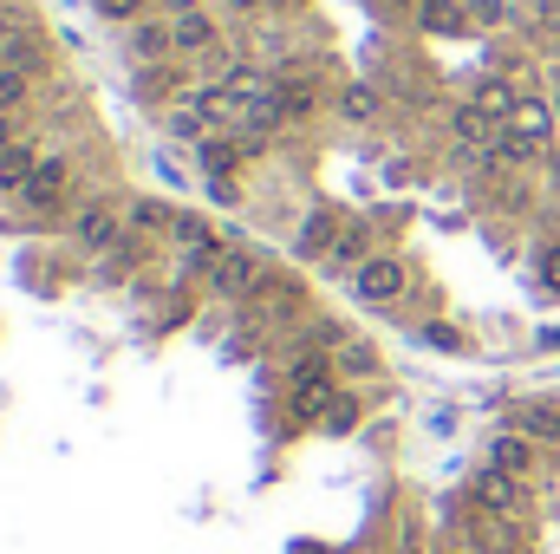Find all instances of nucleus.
I'll return each instance as SVG.
<instances>
[{
  "label": "nucleus",
  "mask_w": 560,
  "mask_h": 554,
  "mask_svg": "<svg viewBox=\"0 0 560 554\" xmlns=\"http://www.w3.org/2000/svg\"><path fill=\"white\" fill-rule=\"evenodd\" d=\"M0 66H13V72H46L52 66V53H46V33L33 26V20H20V26H0Z\"/></svg>",
  "instance_id": "9b49d317"
},
{
  "label": "nucleus",
  "mask_w": 560,
  "mask_h": 554,
  "mask_svg": "<svg viewBox=\"0 0 560 554\" xmlns=\"http://www.w3.org/2000/svg\"><path fill=\"white\" fill-rule=\"evenodd\" d=\"M359 424H365V405H359V392L346 385V392L332 399V412H326V424H319V430H326V437H352Z\"/></svg>",
  "instance_id": "a878e982"
},
{
  "label": "nucleus",
  "mask_w": 560,
  "mask_h": 554,
  "mask_svg": "<svg viewBox=\"0 0 560 554\" xmlns=\"http://www.w3.org/2000/svg\"><path fill=\"white\" fill-rule=\"evenodd\" d=\"M268 268L248 255V249H222L215 262H209V275H202V287H209V300H229V307H248L261 287H268Z\"/></svg>",
  "instance_id": "39448f33"
},
{
  "label": "nucleus",
  "mask_w": 560,
  "mask_h": 554,
  "mask_svg": "<svg viewBox=\"0 0 560 554\" xmlns=\"http://www.w3.org/2000/svg\"><path fill=\"white\" fill-rule=\"evenodd\" d=\"M275 105H280V118H287V131L313 125V112L326 105V85L313 72H275Z\"/></svg>",
  "instance_id": "1a4fd4ad"
},
{
  "label": "nucleus",
  "mask_w": 560,
  "mask_h": 554,
  "mask_svg": "<svg viewBox=\"0 0 560 554\" xmlns=\"http://www.w3.org/2000/svg\"><path fill=\"white\" fill-rule=\"evenodd\" d=\"M26 105H33V72L0 66V118H13V112H26Z\"/></svg>",
  "instance_id": "bb28decb"
},
{
  "label": "nucleus",
  "mask_w": 560,
  "mask_h": 554,
  "mask_svg": "<svg viewBox=\"0 0 560 554\" xmlns=\"http://www.w3.org/2000/svg\"><path fill=\"white\" fill-rule=\"evenodd\" d=\"M346 287H352V300H359V307L385 313V307H398V300L411 293V262H405L398 249H378L372 262H359V268L346 275Z\"/></svg>",
  "instance_id": "f03ea898"
},
{
  "label": "nucleus",
  "mask_w": 560,
  "mask_h": 554,
  "mask_svg": "<svg viewBox=\"0 0 560 554\" xmlns=\"http://www.w3.org/2000/svg\"><path fill=\"white\" fill-rule=\"evenodd\" d=\"M170 33H176V59H209L222 46V13H209V7L170 13Z\"/></svg>",
  "instance_id": "9d476101"
},
{
  "label": "nucleus",
  "mask_w": 560,
  "mask_h": 554,
  "mask_svg": "<svg viewBox=\"0 0 560 554\" xmlns=\"http://www.w3.org/2000/svg\"><path fill=\"white\" fill-rule=\"evenodd\" d=\"M346 222H352V216H339L332 203H313V209L300 216V235H293V255H300V262H326V255L339 249V235H346Z\"/></svg>",
  "instance_id": "0eeeda50"
},
{
  "label": "nucleus",
  "mask_w": 560,
  "mask_h": 554,
  "mask_svg": "<svg viewBox=\"0 0 560 554\" xmlns=\"http://www.w3.org/2000/svg\"><path fill=\"white\" fill-rule=\"evenodd\" d=\"M418 339H423V346H443V353H469V339H463V333H456L450 320H423Z\"/></svg>",
  "instance_id": "7c9ffc66"
},
{
  "label": "nucleus",
  "mask_w": 560,
  "mask_h": 554,
  "mask_svg": "<svg viewBox=\"0 0 560 554\" xmlns=\"http://www.w3.org/2000/svg\"><path fill=\"white\" fill-rule=\"evenodd\" d=\"M189 7H209V0H156V13L170 20V13H189Z\"/></svg>",
  "instance_id": "f704fd0d"
},
{
  "label": "nucleus",
  "mask_w": 560,
  "mask_h": 554,
  "mask_svg": "<svg viewBox=\"0 0 560 554\" xmlns=\"http://www.w3.org/2000/svg\"><path fill=\"white\" fill-rule=\"evenodd\" d=\"M143 255H150V249H143V235H125V242H118L112 255H98V280H105V287L131 280V275L143 268Z\"/></svg>",
  "instance_id": "b1692460"
},
{
  "label": "nucleus",
  "mask_w": 560,
  "mask_h": 554,
  "mask_svg": "<svg viewBox=\"0 0 560 554\" xmlns=\"http://www.w3.org/2000/svg\"><path fill=\"white\" fill-rule=\"evenodd\" d=\"M39 157H46L39 138H13V143H7V150H0V196H20V189H26V176L39 170Z\"/></svg>",
  "instance_id": "a211bd4d"
},
{
  "label": "nucleus",
  "mask_w": 560,
  "mask_h": 554,
  "mask_svg": "<svg viewBox=\"0 0 560 554\" xmlns=\"http://www.w3.org/2000/svg\"><path fill=\"white\" fill-rule=\"evenodd\" d=\"M535 275L560 293V242H541V249H535Z\"/></svg>",
  "instance_id": "2f4dec72"
},
{
  "label": "nucleus",
  "mask_w": 560,
  "mask_h": 554,
  "mask_svg": "<svg viewBox=\"0 0 560 554\" xmlns=\"http://www.w3.org/2000/svg\"><path fill=\"white\" fill-rule=\"evenodd\" d=\"M189 105L209 118V131H242V118H248V99H242L235 85H215V79H209V85H196V92H189Z\"/></svg>",
  "instance_id": "f8f14e48"
},
{
  "label": "nucleus",
  "mask_w": 560,
  "mask_h": 554,
  "mask_svg": "<svg viewBox=\"0 0 560 554\" xmlns=\"http://www.w3.org/2000/svg\"><path fill=\"white\" fill-rule=\"evenodd\" d=\"M215 7H222V13H229V20H255V13H261V7H268V0H215Z\"/></svg>",
  "instance_id": "72a5a7b5"
},
{
  "label": "nucleus",
  "mask_w": 560,
  "mask_h": 554,
  "mask_svg": "<svg viewBox=\"0 0 560 554\" xmlns=\"http://www.w3.org/2000/svg\"><path fill=\"white\" fill-rule=\"evenodd\" d=\"M450 138L463 143V150H476V157H489V150H495V138H502V125H495V118L469 99V105H456V112H450Z\"/></svg>",
  "instance_id": "dca6fc26"
},
{
  "label": "nucleus",
  "mask_w": 560,
  "mask_h": 554,
  "mask_svg": "<svg viewBox=\"0 0 560 554\" xmlns=\"http://www.w3.org/2000/svg\"><path fill=\"white\" fill-rule=\"evenodd\" d=\"M469 99H476V105H482V112H489L495 125H509V118H515V105H522L528 92H522L515 79H502V72H495V79H482V85H476Z\"/></svg>",
  "instance_id": "4be33fe9"
},
{
  "label": "nucleus",
  "mask_w": 560,
  "mask_h": 554,
  "mask_svg": "<svg viewBox=\"0 0 560 554\" xmlns=\"http://www.w3.org/2000/svg\"><path fill=\"white\" fill-rule=\"evenodd\" d=\"M0 7H7V0H0Z\"/></svg>",
  "instance_id": "a19ab883"
},
{
  "label": "nucleus",
  "mask_w": 560,
  "mask_h": 554,
  "mask_svg": "<svg viewBox=\"0 0 560 554\" xmlns=\"http://www.w3.org/2000/svg\"><path fill=\"white\" fill-rule=\"evenodd\" d=\"M541 353H560V326H548V333H541Z\"/></svg>",
  "instance_id": "c9c22d12"
},
{
  "label": "nucleus",
  "mask_w": 560,
  "mask_h": 554,
  "mask_svg": "<svg viewBox=\"0 0 560 554\" xmlns=\"http://www.w3.org/2000/svg\"><path fill=\"white\" fill-rule=\"evenodd\" d=\"M163 131H170V138H176V143H202V138H215V131H209V118H202V112H196L189 99L163 112Z\"/></svg>",
  "instance_id": "393cba45"
},
{
  "label": "nucleus",
  "mask_w": 560,
  "mask_h": 554,
  "mask_svg": "<svg viewBox=\"0 0 560 554\" xmlns=\"http://www.w3.org/2000/svg\"><path fill=\"white\" fill-rule=\"evenodd\" d=\"M125 46H131L138 66H163V59H176V33H170L163 13H150V20H138V26H125Z\"/></svg>",
  "instance_id": "4468645a"
},
{
  "label": "nucleus",
  "mask_w": 560,
  "mask_h": 554,
  "mask_svg": "<svg viewBox=\"0 0 560 554\" xmlns=\"http://www.w3.org/2000/svg\"><path fill=\"white\" fill-rule=\"evenodd\" d=\"M411 20L423 39H456L469 33V0H411Z\"/></svg>",
  "instance_id": "ddd939ff"
},
{
  "label": "nucleus",
  "mask_w": 560,
  "mask_h": 554,
  "mask_svg": "<svg viewBox=\"0 0 560 554\" xmlns=\"http://www.w3.org/2000/svg\"><path fill=\"white\" fill-rule=\"evenodd\" d=\"M66 235H72V249H79V255H112V249L131 235V216H125L118 203L92 196V203H79V209L66 216Z\"/></svg>",
  "instance_id": "20e7f679"
},
{
  "label": "nucleus",
  "mask_w": 560,
  "mask_h": 554,
  "mask_svg": "<svg viewBox=\"0 0 560 554\" xmlns=\"http://www.w3.org/2000/svg\"><path fill=\"white\" fill-rule=\"evenodd\" d=\"M463 554H482V549H463Z\"/></svg>",
  "instance_id": "ea45409f"
},
{
  "label": "nucleus",
  "mask_w": 560,
  "mask_h": 554,
  "mask_svg": "<svg viewBox=\"0 0 560 554\" xmlns=\"http://www.w3.org/2000/svg\"><path fill=\"white\" fill-rule=\"evenodd\" d=\"M522 437H535L541 450H560V405H541V399H528V405H515V417H509Z\"/></svg>",
  "instance_id": "aec40b11"
},
{
  "label": "nucleus",
  "mask_w": 560,
  "mask_h": 554,
  "mask_svg": "<svg viewBox=\"0 0 560 554\" xmlns=\"http://www.w3.org/2000/svg\"><path fill=\"white\" fill-rule=\"evenodd\" d=\"M196 163H202V176H235L248 157H242V143H235V131H215V138L196 143Z\"/></svg>",
  "instance_id": "412c9836"
},
{
  "label": "nucleus",
  "mask_w": 560,
  "mask_h": 554,
  "mask_svg": "<svg viewBox=\"0 0 560 554\" xmlns=\"http://www.w3.org/2000/svg\"><path fill=\"white\" fill-rule=\"evenodd\" d=\"M528 489H535V483L502 476L495 463H482V470L469 476V509H482V516H502V522L528 529V522H535V496H528Z\"/></svg>",
  "instance_id": "7ed1b4c3"
},
{
  "label": "nucleus",
  "mask_w": 560,
  "mask_h": 554,
  "mask_svg": "<svg viewBox=\"0 0 560 554\" xmlns=\"http://www.w3.org/2000/svg\"><path fill=\"white\" fill-rule=\"evenodd\" d=\"M509 131H515V138H528L541 157H548V150H555V131H560L555 99H522V105H515V118H509Z\"/></svg>",
  "instance_id": "2eb2a0df"
},
{
  "label": "nucleus",
  "mask_w": 560,
  "mask_h": 554,
  "mask_svg": "<svg viewBox=\"0 0 560 554\" xmlns=\"http://www.w3.org/2000/svg\"><path fill=\"white\" fill-rule=\"evenodd\" d=\"M541 20H560V0H541Z\"/></svg>",
  "instance_id": "4c0bfd02"
},
{
  "label": "nucleus",
  "mask_w": 560,
  "mask_h": 554,
  "mask_svg": "<svg viewBox=\"0 0 560 554\" xmlns=\"http://www.w3.org/2000/svg\"><path fill=\"white\" fill-rule=\"evenodd\" d=\"M125 216H131V235H170V216H176V209H163V203H131Z\"/></svg>",
  "instance_id": "c85d7f7f"
},
{
  "label": "nucleus",
  "mask_w": 560,
  "mask_h": 554,
  "mask_svg": "<svg viewBox=\"0 0 560 554\" xmlns=\"http://www.w3.org/2000/svg\"><path fill=\"white\" fill-rule=\"evenodd\" d=\"M332 359H339V379H346V385H359V379H378V372H385V359H378V346H372V339H346Z\"/></svg>",
  "instance_id": "5701e85b"
},
{
  "label": "nucleus",
  "mask_w": 560,
  "mask_h": 554,
  "mask_svg": "<svg viewBox=\"0 0 560 554\" xmlns=\"http://www.w3.org/2000/svg\"><path fill=\"white\" fill-rule=\"evenodd\" d=\"M92 13L105 20V26H138L156 13V0H92Z\"/></svg>",
  "instance_id": "cd10ccee"
},
{
  "label": "nucleus",
  "mask_w": 560,
  "mask_h": 554,
  "mask_svg": "<svg viewBox=\"0 0 560 554\" xmlns=\"http://www.w3.org/2000/svg\"><path fill=\"white\" fill-rule=\"evenodd\" d=\"M339 118L359 125V131L378 125V118H385V92H378L372 79H346V85H339Z\"/></svg>",
  "instance_id": "f3484780"
},
{
  "label": "nucleus",
  "mask_w": 560,
  "mask_h": 554,
  "mask_svg": "<svg viewBox=\"0 0 560 554\" xmlns=\"http://www.w3.org/2000/svg\"><path fill=\"white\" fill-rule=\"evenodd\" d=\"M555 112H560V79H555Z\"/></svg>",
  "instance_id": "58836bf2"
},
{
  "label": "nucleus",
  "mask_w": 560,
  "mask_h": 554,
  "mask_svg": "<svg viewBox=\"0 0 560 554\" xmlns=\"http://www.w3.org/2000/svg\"><path fill=\"white\" fill-rule=\"evenodd\" d=\"M482 463H495L502 476H522V483H535V476H541V463H548V450L509 424V430H495V437H489V457H482Z\"/></svg>",
  "instance_id": "6e6552de"
},
{
  "label": "nucleus",
  "mask_w": 560,
  "mask_h": 554,
  "mask_svg": "<svg viewBox=\"0 0 560 554\" xmlns=\"http://www.w3.org/2000/svg\"><path fill=\"white\" fill-rule=\"evenodd\" d=\"M13 138H20V131H13V118H0V150H7Z\"/></svg>",
  "instance_id": "e433bc0d"
},
{
  "label": "nucleus",
  "mask_w": 560,
  "mask_h": 554,
  "mask_svg": "<svg viewBox=\"0 0 560 554\" xmlns=\"http://www.w3.org/2000/svg\"><path fill=\"white\" fill-rule=\"evenodd\" d=\"M515 20V7L509 0H469V26H489V33H502Z\"/></svg>",
  "instance_id": "c756f323"
},
{
  "label": "nucleus",
  "mask_w": 560,
  "mask_h": 554,
  "mask_svg": "<svg viewBox=\"0 0 560 554\" xmlns=\"http://www.w3.org/2000/svg\"><path fill=\"white\" fill-rule=\"evenodd\" d=\"M372 255H378V235H372V222H359V216H352V222H346V235H339V249L326 255V268H332V275H352V268H359V262H372Z\"/></svg>",
  "instance_id": "6ab92c4d"
},
{
  "label": "nucleus",
  "mask_w": 560,
  "mask_h": 554,
  "mask_svg": "<svg viewBox=\"0 0 560 554\" xmlns=\"http://www.w3.org/2000/svg\"><path fill=\"white\" fill-rule=\"evenodd\" d=\"M72 176H79V163H72V150H46L39 157V170L26 176V189L13 196L26 216H66V189H72Z\"/></svg>",
  "instance_id": "423d86ee"
},
{
  "label": "nucleus",
  "mask_w": 560,
  "mask_h": 554,
  "mask_svg": "<svg viewBox=\"0 0 560 554\" xmlns=\"http://www.w3.org/2000/svg\"><path fill=\"white\" fill-rule=\"evenodd\" d=\"M209 196H215V203H229V209H235V203H242V183H235V176H209Z\"/></svg>",
  "instance_id": "473e14b6"
},
{
  "label": "nucleus",
  "mask_w": 560,
  "mask_h": 554,
  "mask_svg": "<svg viewBox=\"0 0 560 554\" xmlns=\"http://www.w3.org/2000/svg\"><path fill=\"white\" fill-rule=\"evenodd\" d=\"M346 392V379H339V359L332 353H293V366H287V417L293 424H326V412H332V399Z\"/></svg>",
  "instance_id": "f257e3e1"
}]
</instances>
